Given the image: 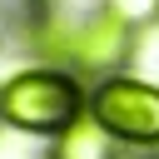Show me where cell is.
<instances>
[{"instance_id":"cell-1","label":"cell","mask_w":159,"mask_h":159,"mask_svg":"<svg viewBox=\"0 0 159 159\" xmlns=\"http://www.w3.org/2000/svg\"><path fill=\"white\" fill-rule=\"evenodd\" d=\"M89 89L65 65H25L0 80V129L20 139H55L70 119H80Z\"/></svg>"},{"instance_id":"cell-2","label":"cell","mask_w":159,"mask_h":159,"mask_svg":"<svg viewBox=\"0 0 159 159\" xmlns=\"http://www.w3.org/2000/svg\"><path fill=\"white\" fill-rule=\"evenodd\" d=\"M89 114L119 139V149L159 154V84L139 75H109L89 84Z\"/></svg>"},{"instance_id":"cell-3","label":"cell","mask_w":159,"mask_h":159,"mask_svg":"<svg viewBox=\"0 0 159 159\" xmlns=\"http://www.w3.org/2000/svg\"><path fill=\"white\" fill-rule=\"evenodd\" d=\"M134 50V30L119 25L109 10H94L80 20L75 30V50H70V70L80 80H109V75H124V60Z\"/></svg>"},{"instance_id":"cell-4","label":"cell","mask_w":159,"mask_h":159,"mask_svg":"<svg viewBox=\"0 0 159 159\" xmlns=\"http://www.w3.org/2000/svg\"><path fill=\"white\" fill-rule=\"evenodd\" d=\"M119 154H124L119 139L89 114V104H84V114L70 119V124L50 139V149H45V159H119Z\"/></svg>"},{"instance_id":"cell-5","label":"cell","mask_w":159,"mask_h":159,"mask_svg":"<svg viewBox=\"0 0 159 159\" xmlns=\"http://www.w3.org/2000/svg\"><path fill=\"white\" fill-rule=\"evenodd\" d=\"M99 10H109V15H114L119 25H129L134 35L159 25V0H104Z\"/></svg>"}]
</instances>
